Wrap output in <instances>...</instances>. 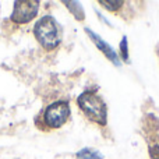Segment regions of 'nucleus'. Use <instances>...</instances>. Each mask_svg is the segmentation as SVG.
Here are the masks:
<instances>
[{
    "mask_svg": "<svg viewBox=\"0 0 159 159\" xmlns=\"http://www.w3.org/2000/svg\"><path fill=\"white\" fill-rule=\"evenodd\" d=\"M78 158L81 159H103L101 154H99L98 151H95V149H91V148H84L81 149V151L77 154Z\"/></svg>",
    "mask_w": 159,
    "mask_h": 159,
    "instance_id": "0eeeda50",
    "label": "nucleus"
},
{
    "mask_svg": "<svg viewBox=\"0 0 159 159\" xmlns=\"http://www.w3.org/2000/svg\"><path fill=\"white\" fill-rule=\"evenodd\" d=\"M39 3L35 0L28 2H16L14 3V11L11 14V20L17 24H25L31 21L38 13Z\"/></svg>",
    "mask_w": 159,
    "mask_h": 159,
    "instance_id": "20e7f679",
    "label": "nucleus"
},
{
    "mask_svg": "<svg viewBox=\"0 0 159 159\" xmlns=\"http://www.w3.org/2000/svg\"><path fill=\"white\" fill-rule=\"evenodd\" d=\"M85 31H87V34L89 35V38L92 39L93 42H95V45L98 46V49L101 50V52L103 53V55L106 56L107 59H109V60H112L113 64H116V66H120V64H121V63H120V59H119L117 53L115 52V49H113L110 45H107L106 42H105L99 35H96L95 32H92L89 28H85Z\"/></svg>",
    "mask_w": 159,
    "mask_h": 159,
    "instance_id": "39448f33",
    "label": "nucleus"
},
{
    "mask_svg": "<svg viewBox=\"0 0 159 159\" xmlns=\"http://www.w3.org/2000/svg\"><path fill=\"white\" fill-rule=\"evenodd\" d=\"M34 34L38 42L46 50H52L60 43V30L52 17H43L34 27Z\"/></svg>",
    "mask_w": 159,
    "mask_h": 159,
    "instance_id": "f03ea898",
    "label": "nucleus"
},
{
    "mask_svg": "<svg viewBox=\"0 0 159 159\" xmlns=\"http://www.w3.org/2000/svg\"><path fill=\"white\" fill-rule=\"evenodd\" d=\"M70 117L69 103L64 101H59L46 107L43 113V126L46 129H59Z\"/></svg>",
    "mask_w": 159,
    "mask_h": 159,
    "instance_id": "7ed1b4c3",
    "label": "nucleus"
},
{
    "mask_svg": "<svg viewBox=\"0 0 159 159\" xmlns=\"http://www.w3.org/2000/svg\"><path fill=\"white\" fill-rule=\"evenodd\" d=\"M120 50H121V56H123V60H127L129 59V48H127V38L124 36L123 41L120 43Z\"/></svg>",
    "mask_w": 159,
    "mask_h": 159,
    "instance_id": "1a4fd4ad",
    "label": "nucleus"
},
{
    "mask_svg": "<svg viewBox=\"0 0 159 159\" xmlns=\"http://www.w3.org/2000/svg\"><path fill=\"white\" fill-rule=\"evenodd\" d=\"M78 106L89 120L98 124H106V105L99 95L92 91H85L78 96Z\"/></svg>",
    "mask_w": 159,
    "mask_h": 159,
    "instance_id": "f257e3e1",
    "label": "nucleus"
},
{
    "mask_svg": "<svg viewBox=\"0 0 159 159\" xmlns=\"http://www.w3.org/2000/svg\"><path fill=\"white\" fill-rule=\"evenodd\" d=\"M64 4L69 6V10L74 14V17L77 20H80V21L84 20V10H82V7H81L80 3H77V2H64Z\"/></svg>",
    "mask_w": 159,
    "mask_h": 159,
    "instance_id": "423d86ee",
    "label": "nucleus"
},
{
    "mask_svg": "<svg viewBox=\"0 0 159 159\" xmlns=\"http://www.w3.org/2000/svg\"><path fill=\"white\" fill-rule=\"evenodd\" d=\"M149 155H151V159H159V143L152 144L149 147Z\"/></svg>",
    "mask_w": 159,
    "mask_h": 159,
    "instance_id": "9d476101",
    "label": "nucleus"
},
{
    "mask_svg": "<svg viewBox=\"0 0 159 159\" xmlns=\"http://www.w3.org/2000/svg\"><path fill=\"white\" fill-rule=\"evenodd\" d=\"M101 3L102 6H105V7L107 8V10H110V11H115V10H117L120 6H123L124 4V2H107V0H101Z\"/></svg>",
    "mask_w": 159,
    "mask_h": 159,
    "instance_id": "6e6552de",
    "label": "nucleus"
}]
</instances>
